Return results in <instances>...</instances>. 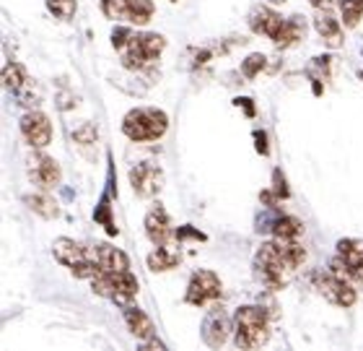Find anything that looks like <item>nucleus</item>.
<instances>
[{"label": "nucleus", "instance_id": "1", "mask_svg": "<svg viewBox=\"0 0 363 351\" xmlns=\"http://www.w3.org/2000/svg\"><path fill=\"white\" fill-rule=\"evenodd\" d=\"M169 128V117L167 112H161V109H133L125 115L122 120V133L130 138V141H138V144H143V141H159Z\"/></svg>", "mask_w": 363, "mask_h": 351}, {"label": "nucleus", "instance_id": "2", "mask_svg": "<svg viewBox=\"0 0 363 351\" xmlns=\"http://www.w3.org/2000/svg\"><path fill=\"white\" fill-rule=\"evenodd\" d=\"M234 336L239 349H255L262 346L270 336L267 318L259 307H242L234 318Z\"/></svg>", "mask_w": 363, "mask_h": 351}, {"label": "nucleus", "instance_id": "3", "mask_svg": "<svg viewBox=\"0 0 363 351\" xmlns=\"http://www.w3.org/2000/svg\"><path fill=\"white\" fill-rule=\"evenodd\" d=\"M257 268L267 286H272V289H280V286H283V281H286V279H283V271L288 268V263L283 260V255H280L278 242H265L259 247Z\"/></svg>", "mask_w": 363, "mask_h": 351}, {"label": "nucleus", "instance_id": "4", "mask_svg": "<svg viewBox=\"0 0 363 351\" xmlns=\"http://www.w3.org/2000/svg\"><path fill=\"white\" fill-rule=\"evenodd\" d=\"M218 297H220V281L216 274H211V271H197V274L189 279V286H187L189 305L203 307Z\"/></svg>", "mask_w": 363, "mask_h": 351}, {"label": "nucleus", "instance_id": "5", "mask_svg": "<svg viewBox=\"0 0 363 351\" xmlns=\"http://www.w3.org/2000/svg\"><path fill=\"white\" fill-rule=\"evenodd\" d=\"M130 183H133V190L140 195V198H151L161 190V183H164V175H161L159 167H153L151 161H143L133 167L130 172Z\"/></svg>", "mask_w": 363, "mask_h": 351}, {"label": "nucleus", "instance_id": "6", "mask_svg": "<svg viewBox=\"0 0 363 351\" xmlns=\"http://www.w3.org/2000/svg\"><path fill=\"white\" fill-rule=\"evenodd\" d=\"M317 286H319V291H322V297L330 299L333 305H337V307H353L356 305V289H353V284L340 281V279H335L333 274L319 276Z\"/></svg>", "mask_w": 363, "mask_h": 351}, {"label": "nucleus", "instance_id": "7", "mask_svg": "<svg viewBox=\"0 0 363 351\" xmlns=\"http://www.w3.org/2000/svg\"><path fill=\"white\" fill-rule=\"evenodd\" d=\"M21 133L34 148H45V146H50V141H52V125H50V117L42 115V112H29V115H23Z\"/></svg>", "mask_w": 363, "mask_h": 351}, {"label": "nucleus", "instance_id": "8", "mask_svg": "<svg viewBox=\"0 0 363 351\" xmlns=\"http://www.w3.org/2000/svg\"><path fill=\"white\" fill-rule=\"evenodd\" d=\"M89 260L99 263V268L106 271V274H120V271H128L130 268L128 255L122 250H117V247H112V244H99V247H94L89 252Z\"/></svg>", "mask_w": 363, "mask_h": 351}, {"label": "nucleus", "instance_id": "9", "mask_svg": "<svg viewBox=\"0 0 363 351\" xmlns=\"http://www.w3.org/2000/svg\"><path fill=\"white\" fill-rule=\"evenodd\" d=\"M31 180L42 188V190H52L55 185L60 183V167L52 156H45V153H37L31 159Z\"/></svg>", "mask_w": 363, "mask_h": 351}, {"label": "nucleus", "instance_id": "10", "mask_svg": "<svg viewBox=\"0 0 363 351\" xmlns=\"http://www.w3.org/2000/svg\"><path fill=\"white\" fill-rule=\"evenodd\" d=\"M228 330H234V328H231L226 313H223V310H213V313L205 318V325H203L205 344L211 346V349L223 346L226 344V338H228Z\"/></svg>", "mask_w": 363, "mask_h": 351}, {"label": "nucleus", "instance_id": "11", "mask_svg": "<svg viewBox=\"0 0 363 351\" xmlns=\"http://www.w3.org/2000/svg\"><path fill=\"white\" fill-rule=\"evenodd\" d=\"M52 252H55V258L60 260L62 266H68L70 271L89 260V250H86V247H81L76 239H68V237H60V239H55Z\"/></svg>", "mask_w": 363, "mask_h": 351}, {"label": "nucleus", "instance_id": "12", "mask_svg": "<svg viewBox=\"0 0 363 351\" xmlns=\"http://www.w3.org/2000/svg\"><path fill=\"white\" fill-rule=\"evenodd\" d=\"M283 23H286V18H280L270 8H255L250 16L252 31H255V34H265V37H270V39L278 37V31L283 29Z\"/></svg>", "mask_w": 363, "mask_h": 351}, {"label": "nucleus", "instance_id": "13", "mask_svg": "<svg viewBox=\"0 0 363 351\" xmlns=\"http://www.w3.org/2000/svg\"><path fill=\"white\" fill-rule=\"evenodd\" d=\"M145 234L156 247H164L172 237V224H169V216L164 208H153L151 214L145 216Z\"/></svg>", "mask_w": 363, "mask_h": 351}, {"label": "nucleus", "instance_id": "14", "mask_svg": "<svg viewBox=\"0 0 363 351\" xmlns=\"http://www.w3.org/2000/svg\"><path fill=\"white\" fill-rule=\"evenodd\" d=\"M125 320H128V328L133 330L135 338H140V341H151L153 338V323L148 320V315L143 310L128 305L125 307Z\"/></svg>", "mask_w": 363, "mask_h": 351}, {"label": "nucleus", "instance_id": "15", "mask_svg": "<svg viewBox=\"0 0 363 351\" xmlns=\"http://www.w3.org/2000/svg\"><path fill=\"white\" fill-rule=\"evenodd\" d=\"M114 284V302H120L122 307L130 305V299L138 294V279L130 271H120V274H109Z\"/></svg>", "mask_w": 363, "mask_h": 351}, {"label": "nucleus", "instance_id": "16", "mask_svg": "<svg viewBox=\"0 0 363 351\" xmlns=\"http://www.w3.org/2000/svg\"><path fill=\"white\" fill-rule=\"evenodd\" d=\"M303 34H306V23H303L301 16H294V18H286L283 29L278 31V37L272 39V42L278 47H291V45H296L298 39H303Z\"/></svg>", "mask_w": 363, "mask_h": 351}, {"label": "nucleus", "instance_id": "17", "mask_svg": "<svg viewBox=\"0 0 363 351\" xmlns=\"http://www.w3.org/2000/svg\"><path fill=\"white\" fill-rule=\"evenodd\" d=\"M337 255L356 268L358 279L363 281V239H340L337 242Z\"/></svg>", "mask_w": 363, "mask_h": 351}, {"label": "nucleus", "instance_id": "18", "mask_svg": "<svg viewBox=\"0 0 363 351\" xmlns=\"http://www.w3.org/2000/svg\"><path fill=\"white\" fill-rule=\"evenodd\" d=\"M314 26H317V31L322 34V39H325L330 47L340 45V23H337V18H335L330 11L319 14L317 18H314Z\"/></svg>", "mask_w": 363, "mask_h": 351}, {"label": "nucleus", "instance_id": "19", "mask_svg": "<svg viewBox=\"0 0 363 351\" xmlns=\"http://www.w3.org/2000/svg\"><path fill=\"white\" fill-rule=\"evenodd\" d=\"M125 14L130 16L133 23H148L153 16V3L151 0H122Z\"/></svg>", "mask_w": 363, "mask_h": 351}, {"label": "nucleus", "instance_id": "20", "mask_svg": "<svg viewBox=\"0 0 363 351\" xmlns=\"http://www.w3.org/2000/svg\"><path fill=\"white\" fill-rule=\"evenodd\" d=\"M26 206L34 214L42 216V219H57L60 216V208H57V203L50 195H26Z\"/></svg>", "mask_w": 363, "mask_h": 351}, {"label": "nucleus", "instance_id": "21", "mask_svg": "<svg viewBox=\"0 0 363 351\" xmlns=\"http://www.w3.org/2000/svg\"><path fill=\"white\" fill-rule=\"evenodd\" d=\"M278 247H280L283 260L288 263V268H298L303 260H306V250H303L296 239H278Z\"/></svg>", "mask_w": 363, "mask_h": 351}, {"label": "nucleus", "instance_id": "22", "mask_svg": "<svg viewBox=\"0 0 363 351\" xmlns=\"http://www.w3.org/2000/svg\"><path fill=\"white\" fill-rule=\"evenodd\" d=\"M177 263H179V255L167 250V247H156L148 255V268L151 271H172V268H177Z\"/></svg>", "mask_w": 363, "mask_h": 351}, {"label": "nucleus", "instance_id": "23", "mask_svg": "<svg viewBox=\"0 0 363 351\" xmlns=\"http://www.w3.org/2000/svg\"><path fill=\"white\" fill-rule=\"evenodd\" d=\"M272 234H275V239H296V237L301 234V222L294 219V216H283V219L275 222Z\"/></svg>", "mask_w": 363, "mask_h": 351}, {"label": "nucleus", "instance_id": "24", "mask_svg": "<svg viewBox=\"0 0 363 351\" xmlns=\"http://www.w3.org/2000/svg\"><path fill=\"white\" fill-rule=\"evenodd\" d=\"M138 39V45H140V50H143L151 60H156L161 53H164V47H167V39L161 37V34H140Z\"/></svg>", "mask_w": 363, "mask_h": 351}, {"label": "nucleus", "instance_id": "25", "mask_svg": "<svg viewBox=\"0 0 363 351\" xmlns=\"http://www.w3.org/2000/svg\"><path fill=\"white\" fill-rule=\"evenodd\" d=\"M3 84H6L8 89H13V92H18V89L26 84V73H23V68L18 63H8L6 68H3Z\"/></svg>", "mask_w": 363, "mask_h": 351}, {"label": "nucleus", "instance_id": "26", "mask_svg": "<svg viewBox=\"0 0 363 351\" xmlns=\"http://www.w3.org/2000/svg\"><path fill=\"white\" fill-rule=\"evenodd\" d=\"M330 274H333L335 279H340V281H348V284H353L358 279L356 268L350 266V263L345 258H340V255H337V258H335L333 263H330Z\"/></svg>", "mask_w": 363, "mask_h": 351}, {"label": "nucleus", "instance_id": "27", "mask_svg": "<svg viewBox=\"0 0 363 351\" xmlns=\"http://www.w3.org/2000/svg\"><path fill=\"white\" fill-rule=\"evenodd\" d=\"M342 21L345 26H356L363 16V0H342Z\"/></svg>", "mask_w": 363, "mask_h": 351}, {"label": "nucleus", "instance_id": "28", "mask_svg": "<svg viewBox=\"0 0 363 351\" xmlns=\"http://www.w3.org/2000/svg\"><path fill=\"white\" fill-rule=\"evenodd\" d=\"M265 55L262 53H255V55H250V58H247V60H244V65H242V73L247 78H255L259 73V70L265 68Z\"/></svg>", "mask_w": 363, "mask_h": 351}, {"label": "nucleus", "instance_id": "29", "mask_svg": "<svg viewBox=\"0 0 363 351\" xmlns=\"http://www.w3.org/2000/svg\"><path fill=\"white\" fill-rule=\"evenodd\" d=\"M47 8L60 18H70L76 14V0H47Z\"/></svg>", "mask_w": 363, "mask_h": 351}, {"label": "nucleus", "instance_id": "30", "mask_svg": "<svg viewBox=\"0 0 363 351\" xmlns=\"http://www.w3.org/2000/svg\"><path fill=\"white\" fill-rule=\"evenodd\" d=\"M73 138H76L81 146H91V144H96L99 133H96V128H94L91 122H86V125H81V128L73 133Z\"/></svg>", "mask_w": 363, "mask_h": 351}, {"label": "nucleus", "instance_id": "31", "mask_svg": "<svg viewBox=\"0 0 363 351\" xmlns=\"http://www.w3.org/2000/svg\"><path fill=\"white\" fill-rule=\"evenodd\" d=\"M130 39H133V34H130V29H114L112 31V45L117 47V50H122V47L130 45Z\"/></svg>", "mask_w": 363, "mask_h": 351}, {"label": "nucleus", "instance_id": "32", "mask_svg": "<svg viewBox=\"0 0 363 351\" xmlns=\"http://www.w3.org/2000/svg\"><path fill=\"white\" fill-rule=\"evenodd\" d=\"M275 193H278V198H286V195H288L286 180H280V172H275Z\"/></svg>", "mask_w": 363, "mask_h": 351}, {"label": "nucleus", "instance_id": "33", "mask_svg": "<svg viewBox=\"0 0 363 351\" xmlns=\"http://www.w3.org/2000/svg\"><path fill=\"white\" fill-rule=\"evenodd\" d=\"M255 138H257V151L267 153V136H265V133H259V130H257V133H255Z\"/></svg>", "mask_w": 363, "mask_h": 351}, {"label": "nucleus", "instance_id": "34", "mask_svg": "<svg viewBox=\"0 0 363 351\" xmlns=\"http://www.w3.org/2000/svg\"><path fill=\"white\" fill-rule=\"evenodd\" d=\"M311 3H314L317 8H319V6H327V0H311Z\"/></svg>", "mask_w": 363, "mask_h": 351}, {"label": "nucleus", "instance_id": "35", "mask_svg": "<svg viewBox=\"0 0 363 351\" xmlns=\"http://www.w3.org/2000/svg\"><path fill=\"white\" fill-rule=\"evenodd\" d=\"M172 3H177V0H172Z\"/></svg>", "mask_w": 363, "mask_h": 351}]
</instances>
